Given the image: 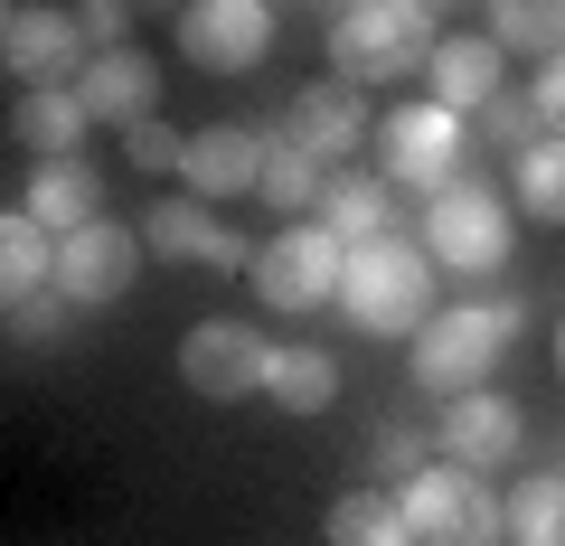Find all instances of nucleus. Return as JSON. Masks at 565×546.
<instances>
[{
	"label": "nucleus",
	"mask_w": 565,
	"mask_h": 546,
	"mask_svg": "<svg viewBox=\"0 0 565 546\" xmlns=\"http://www.w3.org/2000/svg\"><path fill=\"white\" fill-rule=\"evenodd\" d=\"M434 274L444 264L405 236H377V245H349V274H340V311L367 330V340H415L434 321Z\"/></svg>",
	"instance_id": "1"
},
{
	"label": "nucleus",
	"mask_w": 565,
	"mask_h": 546,
	"mask_svg": "<svg viewBox=\"0 0 565 546\" xmlns=\"http://www.w3.org/2000/svg\"><path fill=\"white\" fill-rule=\"evenodd\" d=\"M434 10L424 0H396V10H340V29H330V66H340V85H405L434 66Z\"/></svg>",
	"instance_id": "2"
},
{
	"label": "nucleus",
	"mask_w": 565,
	"mask_h": 546,
	"mask_svg": "<svg viewBox=\"0 0 565 546\" xmlns=\"http://www.w3.org/2000/svg\"><path fill=\"white\" fill-rule=\"evenodd\" d=\"M509 236H519V217H509V199L490 180H444L424 199V255L444 274H500Z\"/></svg>",
	"instance_id": "3"
},
{
	"label": "nucleus",
	"mask_w": 565,
	"mask_h": 546,
	"mask_svg": "<svg viewBox=\"0 0 565 546\" xmlns=\"http://www.w3.org/2000/svg\"><path fill=\"white\" fill-rule=\"evenodd\" d=\"M405 518L424 546H509V500L490 490V471L462 462H424L405 481Z\"/></svg>",
	"instance_id": "4"
},
{
	"label": "nucleus",
	"mask_w": 565,
	"mask_h": 546,
	"mask_svg": "<svg viewBox=\"0 0 565 546\" xmlns=\"http://www.w3.org/2000/svg\"><path fill=\"white\" fill-rule=\"evenodd\" d=\"M509 358V330L490 321V302H462V311H434V321L415 330V386L424 396H471V386H490V367Z\"/></svg>",
	"instance_id": "5"
},
{
	"label": "nucleus",
	"mask_w": 565,
	"mask_h": 546,
	"mask_svg": "<svg viewBox=\"0 0 565 546\" xmlns=\"http://www.w3.org/2000/svg\"><path fill=\"white\" fill-rule=\"evenodd\" d=\"M340 274H349V245L330 236L321 217H292L282 236H264V255H255V292L274 311H321V302H340Z\"/></svg>",
	"instance_id": "6"
},
{
	"label": "nucleus",
	"mask_w": 565,
	"mask_h": 546,
	"mask_svg": "<svg viewBox=\"0 0 565 546\" xmlns=\"http://www.w3.org/2000/svg\"><path fill=\"white\" fill-rule=\"evenodd\" d=\"M462 132L471 122L452 114V104H396V114L377 122V170L396 189H424V199H434L444 180H462Z\"/></svg>",
	"instance_id": "7"
},
{
	"label": "nucleus",
	"mask_w": 565,
	"mask_h": 546,
	"mask_svg": "<svg viewBox=\"0 0 565 546\" xmlns=\"http://www.w3.org/2000/svg\"><path fill=\"white\" fill-rule=\"evenodd\" d=\"M0 66L20 85H76L95 66V39H85L76 10H20L10 0V20H0Z\"/></svg>",
	"instance_id": "8"
},
{
	"label": "nucleus",
	"mask_w": 565,
	"mask_h": 546,
	"mask_svg": "<svg viewBox=\"0 0 565 546\" xmlns=\"http://www.w3.org/2000/svg\"><path fill=\"white\" fill-rule=\"evenodd\" d=\"M141 255H151V245H141L132 226L95 217V226H76V236H57V292H66L76 311H104V302H122V292H132Z\"/></svg>",
	"instance_id": "9"
},
{
	"label": "nucleus",
	"mask_w": 565,
	"mask_h": 546,
	"mask_svg": "<svg viewBox=\"0 0 565 546\" xmlns=\"http://www.w3.org/2000/svg\"><path fill=\"white\" fill-rule=\"evenodd\" d=\"M264 367H274V340H255L245 321H199L180 340V377H189V396H207V405L264 396Z\"/></svg>",
	"instance_id": "10"
},
{
	"label": "nucleus",
	"mask_w": 565,
	"mask_h": 546,
	"mask_svg": "<svg viewBox=\"0 0 565 546\" xmlns=\"http://www.w3.org/2000/svg\"><path fill=\"white\" fill-rule=\"evenodd\" d=\"M180 47H189V66H207V76H245V66L274 57V10H264V0H189L180 10Z\"/></svg>",
	"instance_id": "11"
},
{
	"label": "nucleus",
	"mask_w": 565,
	"mask_h": 546,
	"mask_svg": "<svg viewBox=\"0 0 565 546\" xmlns=\"http://www.w3.org/2000/svg\"><path fill=\"white\" fill-rule=\"evenodd\" d=\"M519 443H527V415L500 396V386H471V396H452V405H444V425H434V452H444V462H462V471H500Z\"/></svg>",
	"instance_id": "12"
},
{
	"label": "nucleus",
	"mask_w": 565,
	"mask_h": 546,
	"mask_svg": "<svg viewBox=\"0 0 565 546\" xmlns=\"http://www.w3.org/2000/svg\"><path fill=\"white\" fill-rule=\"evenodd\" d=\"M264 161H274V142H264L255 122H207V132H189V161H180V180H189V199H255L264 189Z\"/></svg>",
	"instance_id": "13"
},
{
	"label": "nucleus",
	"mask_w": 565,
	"mask_h": 546,
	"mask_svg": "<svg viewBox=\"0 0 565 546\" xmlns=\"http://www.w3.org/2000/svg\"><path fill=\"white\" fill-rule=\"evenodd\" d=\"M367 132H377V122H367L359 85H302V95H292V114H282V142H302L311 161H330V170H340Z\"/></svg>",
	"instance_id": "14"
},
{
	"label": "nucleus",
	"mask_w": 565,
	"mask_h": 546,
	"mask_svg": "<svg viewBox=\"0 0 565 546\" xmlns=\"http://www.w3.org/2000/svg\"><path fill=\"white\" fill-rule=\"evenodd\" d=\"M76 95L95 104V122H122V132H132V122L161 114V66L141 57V47H95V66L76 76Z\"/></svg>",
	"instance_id": "15"
},
{
	"label": "nucleus",
	"mask_w": 565,
	"mask_h": 546,
	"mask_svg": "<svg viewBox=\"0 0 565 546\" xmlns=\"http://www.w3.org/2000/svg\"><path fill=\"white\" fill-rule=\"evenodd\" d=\"M424 76H434V104H452V114L471 122V114H481V104L509 85V47L490 39V29H481V39H444Z\"/></svg>",
	"instance_id": "16"
},
{
	"label": "nucleus",
	"mask_w": 565,
	"mask_h": 546,
	"mask_svg": "<svg viewBox=\"0 0 565 546\" xmlns=\"http://www.w3.org/2000/svg\"><path fill=\"white\" fill-rule=\"evenodd\" d=\"M321 226L340 245H377V236H396V180L386 170H330V189H321Z\"/></svg>",
	"instance_id": "17"
},
{
	"label": "nucleus",
	"mask_w": 565,
	"mask_h": 546,
	"mask_svg": "<svg viewBox=\"0 0 565 546\" xmlns=\"http://www.w3.org/2000/svg\"><path fill=\"white\" fill-rule=\"evenodd\" d=\"M20 207L47 226V236H76V226L104 217V180H95V161H85V151H66V161H39V180H29Z\"/></svg>",
	"instance_id": "18"
},
{
	"label": "nucleus",
	"mask_w": 565,
	"mask_h": 546,
	"mask_svg": "<svg viewBox=\"0 0 565 546\" xmlns=\"http://www.w3.org/2000/svg\"><path fill=\"white\" fill-rule=\"evenodd\" d=\"M85 122H95V104H85L76 85H29L20 114H10V132H20L29 161H66V151L85 142Z\"/></svg>",
	"instance_id": "19"
},
{
	"label": "nucleus",
	"mask_w": 565,
	"mask_h": 546,
	"mask_svg": "<svg viewBox=\"0 0 565 546\" xmlns=\"http://www.w3.org/2000/svg\"><path fill=\"white\" fill-rule=\"evenodd\" d=\"M330 546H424L405 518V490H349L330 500Z\"/></svg>",
	"instance_id": "20"
},
{
	"label": "nucleus",
	"mask_w": 565,
	"mask_h": 546,
	"mask_svg": "<svg viewBox=\"0 0 565 546\" xmlns=\"http://www.w3.org/2000/svg\"><path fill=\"white\" fill-rule=\"evenodd\" d=\"M264 396L282 405V415H321L330 396H340V367H330V349H292V340H274V367H264Z\"/></svg>",
	"instance_id": "21"
},
{
	"label": "nucleus",
	"mask_w": 565,
	"mask_h": 546,
	"mask_svg": "<svg viewBox=\"0 0 565 546\" xmlns=\"http://www.w3.org/2000/svg\"><path fill=\"white\" fill-rule=\"evenodd\" d=\"M47 283H57V236H47L29 207H10V217H0V292L29 302V292H47Z\"/></svg>",
	"instance_id": "22"
},
{
	"label": "nucleus",
	"mask_w": 565,
	"mask_h": 546,
	"mask_svg": "<svg viewBox=\"0 0 565 546\" xmlns=\"http://www.w3.org/2000/svg\"><path fill=\"white\" fill-rule=\"evenodd\" d=\"M217 236H226V226L207 217V199H161V207H151V226H141V245L170 255V264H207V255H217Z\"/></svg>",
	"instance_id": "23"
},
{
	"label": "nucleus",
	"mask_w": 565,
	"mask_h": 546,
	"mask_svg": "<svg viewBox=\"0 0 565 546\" xmlns=\"http://www.w3.org/2000/svg\"><path fill=\"white\" fill-rule=\"evenodd\" d=\"M481 20H490L500 47H527L537 66L565 47V0H481Z\"/></svg>",
	"instance_id": "24"
},
{
	"label": "nucleus",
	"mask_w": 565,
	"mask_h": 546,
	"mask_svg": "<svg viewBox=\"0 0 565 546\" xmlns=\"http://www.w3.org/2000/svg\"><path fill=\"white\" fill-rule=\"evenodd\" d=\"M509 180H519V207H527L537 226H565V132L527 142L519 161H509Z\"/></svg>",
	"instance_id": "25"
},
{
	"label": "nucleus",
	"mask_w": 565,
	"mask_h": 546,
	"mask_svg": "<svg viewBox=\"0 0 565 546\" xmlns=\"http://www.w3.org/2000/svg\"><path fill=\"white\" fill-rule=\"evenodd\" d=\"M321 161H311V151L302 142H274V161H264V189H255V199L264 207H274V217H321Z\"/></svg>",
	"instance_id": "26"
},
{
	"label": "nucleus",
	"mask_w": 565,
	"mask_h": 546,
	"mask_svg": "<svg viewBox=\"0 0 565 546\" xmlns=\"http://www.w3.org/2000/svg\"><path fill=\"white\" fill-rule=\"evenodd\" d=\"M509 546H565V471L509 490Z\"/></svg>",
	"instance_id": "27"
},
{
	"label": "nucleus",
	"mask_w": 565,
	"mask_h": 546,
	"mask_svg": "<svg viewBox=\"0 0 565 546\" xmlns=\"http://www.w3.org/2000/svg\"><path fill=\"white\" fill-rule=\"evenodd\" d=\"M471 132H481L490 151H509V161H519L527 142H546V122H537V95H509V85H500V95H490L481 114H471Z\"/></svg>",
	"instance_id": "28"
},
{
	"label": "nucleus",
	"mask_w": 565,
	"mask_h": 546,
	"mask_svg": "<svg viewBox=\"0 0 565 546\" xmlns=\"http://www.w3.org/2000/svg\"><path fill=\"white\" fill-rule=\"evenodd\" d=\"M367 462H377V471H386V481H396V490H405V481H415V471H424V462H444V452L424 443V433H415V425H396V415H377V433H367Z\"/></svg>",
	"instance_id": "29"
},
{
	"label": "nucleus",
	"mask_w": 565,
	"mask_h": 546,
	"mask_svg": "<svg viewBox=\"0 0 565 546\" xmlns=\"http://www.w3.org/2000/svg\"><path fill=\"white\" fill-rule=\"evenodd\" d=\"M66 321H76V302H66L57 283L29 292V302H10V349H57V340H66Z\"/></svg>",
	"instance_id": "30"
},
{
	"label": "nucleus",
	"mask_w": 565,
	"mask_h": 546,
	"mask_svg": "<svg viewBox=\"0 0 565 546\" xmlns=\"http://www.w3.org/2000/svg\"><path fill=\"white\" fill-rule=\"evenodd\" d=\"M122 151H132V170H180V161H189V132H170V122L151 114V122L122 132Z\"/></svg>",
	"instance_id": "31"
},
{
	"label": "nucleus",
	"mask_w": 565,
	"mask_h": 546,
	"mask_svg": "<svg viewBox=\"0 0 565 546\" xmlns=\"http://www.w3.org/2000/svg\"><path fill=\"white\" fill-rule=\"evenodd\" d=\"M527 95H537V122H546V132H565V47L537 66V85H527Z\"/></svg>",
	"instance_id": "32"
},
{
	"label": "nucleus",
	"mask_w": 565,
	"mask_h": 546,
	"mask_svg": "<svg viewBox=\"0 0 565 546\" xmlns=\"http://www.w3.org/2000/svg\"><path fill=\"white\" fill-rule=\"evenodd\" d=\"M76 20H85V39H95V47H122V29H132V0H85Z\"/></svg>",
	"instance_id": "33"
},
{
	"label": "nucleus",
	"mask_w": 565,
	"mask_h": 546,
	"mask_svg": "<svg viewBox=\"0 0 565 546\" xmlns=\"http://www.w3.org/2000/svg\"><path fill=\"white\" fill-rule=\"evenodd\" d=\"M490 321H500L509 340H527V292H490Z\"/></svg>",
	"instance_id": "34"
},
{
	"label": "nucleus",
	"mask_w": 565,
	"mask_h": 546,
	"mask_svg": "<svg viewBox=\"0 0 565 546\" xmlns=\"http://www.w3.org/2000/svg\"><path fill=\"white\" fill-rule=\"evenodd\" d=\"M556 377H565V311H556Z\"/></svg>",
	"instance_id": "35"
},
{
	"label": "nucleus",
	"mask_w": 565,
	"mask_h": 546,
	"mask_svg": "<svg viewBox=\"0 0 565 546\" xmlns=\"http://www.w3.org/2000/svg\"><path fill=\"white\" fill-rule=\"evenodd\" d=\"M132 10H189V0H132Z\"/></svg>",
	"instance_id": "36"
},
{
	"label": "nucleus",
	"mask_w": 565,
	"mask_h": 546,
	"mask_svg": "<svg viewBox=\"0 0 565 546\" xmlns=\"http://www.w3.org/2000/svg\"><path fill=\"white\" fill-rule=\"evenodd\" d=\"M424 10H434V20H444V10H462V0H424Z\"/></svg>",
	"instance_id": "37"
},
{
	"label": "nucleus",
	"mask_w": 565,
	"mask_h": 546,
	"mask_svg": "<svg viewBox=\"0 0 565 546\" xmlns=\"http://www.w3.org/2000/svg\"><path fill=\"white\" fill-rule=\"evenodd\" d=\"M349 10H396V0H349Z\"/></svg>",
	"instance_id": "38"
},
{
	"label": "nucleus",
	"mask_w": 565,
	"mask_h": 546,
	"mask_svg": "<svg viewBox=\"0 0 565 546\" xmlns=\"http://www.w3.org/2000/svg\"><path fill=\"white\" fill-rule=\"evenodd\" d=\"M556 471H565V462H556Z\"/></svg>",
	"instance_id": "39"
}]
</instances>
